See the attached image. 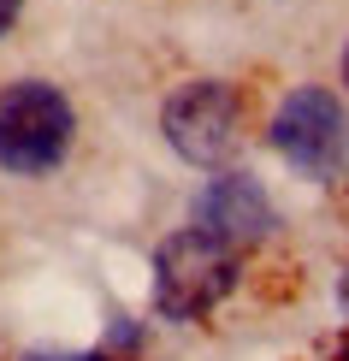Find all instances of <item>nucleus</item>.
I'll return each mask as SVG.
<instances>
[{
    "instance_id": "10",
    "label": "nucleus",
    "mask_w": 349,
    "mask_h": 361,
    "mask_svg": "<svg viewBox=\"0 0 349 361\" xmlns=\"http://www.w3.org/2000/svg\"><path fill=\"white\" fill-rule=\"evenodd\" d=\"M343 308H349V279H343Z\"/></svg>"
},
{
    "instance_id": "5",
    "label": "nucleus",
    "mask_w": 349,
    "mask_h": 361,
    "mask_svg": "<svg viewBox=\"0 0 349 361\" xmlns=\"http://www.w3.org/2000/svg\"><path fill=\"white\" fill-rule=\"evenodd\" d=\"M195 225L225 237L231 249H249L278 225V214H272V195L255 184L249 172H219V178H207L202 195H195Z\"/></svg>"
},
{
    "instance_id": "1",
    "label": "nucleus",
    "mask_w": 349,
    "mask_h": 361,
    "mask_svg": "<svg viewBox=\"0 0 349 361\" xmlns=\"http://www.w3.org/2000/svg\"><path fill=\"white\" fill-rule=\"evenodd\" d=\"M101 118L78 83L48 71L0 78V178L54 207H78L101 190Z\"/></svg>"
},
{
    "instance_id": "7",
    "label": "nucleus",
    "mask_w": 349,
    "mask_h": 361,
    "mask_svg": "<svg viewBox=\"0 0 349 361\" xmlns=\"http://www.w3.org/2000/svg\"><path fill=\"white\" fill-rule=\"evenodd\" d=\"M24 361H101V355H24Z\"/></svg>"
},
{
    "instance_id": "8",
    "label": "nucleus",
    "mask_w": 349,
    "mask_h": 361,
    "mask_svg": "<svg viewBox=\"0 0 349 361\" xmlns=\"http://www.w3.org/2000/svg\"><path fill=\"white\" fill-rule=\"evenodd\" d=\"M0 267H6V214H0Z\"/></svg>"
},
{
    "instance_id": "2",
    "label": "nucleus",
    "mask_w": 349,
    "mask_h": 361,
    "mask_svg": "<svg viewBox=\"0 0 349 361\" xmlns=\"http://www.w3.org/2000/svg\"><path fill=\"white\" fill-rule=\"evenodd\" d=\"M231 284H237V249L202 225H184L154 249V308L178 326L214 314L231 296Z\"/></svg>"
},
{
    "instance_id": "4",
    "label": "nucleus",
    "mask_w": 349,
    "mask_h": 361,
    "mask_svg": "<svg viewBox=\"0 0 349 361\" xmlns=\"http://www.w3.org/2000/svg\"><path fill=\"white\" fill-rule=\"evenodd\" d=\"M160 137L172 142V154L195 172H219L243 142V113L237 89L219 78H190L166 95L160 107Z\"/></svg>"
},
{
    "instance_id": "3",
    "label": "nucleus",
    "mask_w": 349,
    "mask_h": 361,
    "mask_svg": "<svg viewBox=\"0 0 349 361\" xmlns=\"http://www.w3.org/2000/svg\"><path fill=\"white\" fill-rule=\"evenodd\" d=\"M267 137L284 166L314 178V184H331V178L349 172V107L320 83L290 89L278 101V113H272Z\"/></svg>"
},
{
    "instance_id": "6",
    "label": "nucleus",
    "mask_w": 349,
    "mask_h": 361,
    "mask_svg": "<svg viewBox=\"0 0 349 361\" xmlns=\"http://www.w3.org/2000/svg\"><path fill=\"white\" fill-rule=\"evenodd\" d=\"M18 18H24V0H0V42L18 30Z\"/></svg>"
},
{
    "instance_id": "9",
    "label": "nucleus",
    "mask_w": 349,
    "mask_h": 361,
    "mask_svg": "<svg viewBox=\"0 0 349 361\" xmlns=\"http://www.w3.org/2000/svg\"><path fill=\"white\" fill-rule=\"evenodd\" d=\"M343 89H349V48H343Z\"/></svg>"
}]
</instances>
